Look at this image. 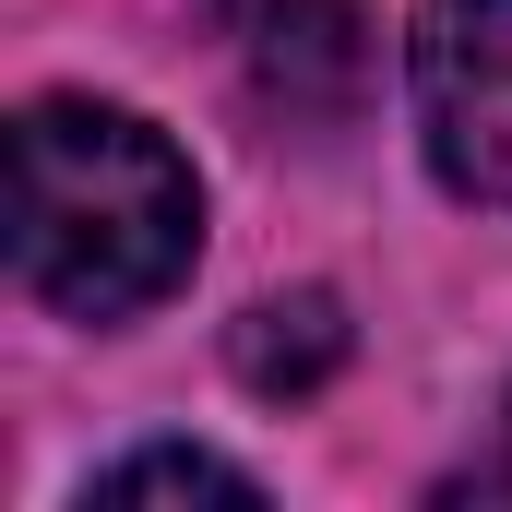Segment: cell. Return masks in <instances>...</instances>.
Listing matches in <instances>:
<instances>
[{"instance_id": "6da1fadb", "label": "cell", "mask_w": 512, "mask_h": 512, "mask_svg": "<svg viewBox=\"0 0 512 512\" xmlns=\"http://www.w3.org/2000/svg\"><path fill=\"white\" fill-rule=\"evenodd\" d=\"M191 251H203V191L155 120L96 96H36L12 120V262L48 310L131 322L191 274Z\"/></svg>"}, {"instance_id": "7a4b0ae2", "label": "cell", "mask_w": 512, "mask_h": 512, "mask_svg": "<svg viewBox=\"0 0 512 512\" xmlns=\"http://www.w3.org/2000/svg\"><path fill=\"white\" fill-rule=\"evenodd\" d=\"M417 131L465 203H512V0L417 12Z\"/></svg>"}, {"instance_id": "3957f363", "label": "cell", "mask_w": 512, "mask_h": 512, "mask_svg": "<svg viewBox=\"0 0 512 512\" xmlns=\"http://www.w3.org/2000/svg\"><path fill=\"white\" fill-rule=\"evenodd\" d=\"M358 72H370L358 0H262L251 12V84L286 108V120H346Z\"/></svg>"}, {"instance_id": "277c9868", "label": "cell", "mask_w": 512, "mask_h": 512, "mask_svg": "<svg viewBox=\"0 0 512 512\" xmlns=\"http://www.w3.org/2000/svg\"><path fill=\"white\" fill-rule=\"evenodd\" d=\"M239 370H251V393H322L346 370V310H334L322 286L262 298L251 322H239Z\"/></svg>"}, {"instance_id": "5b68a950", "label": "cell", "mask_w": 512, "mask_h": 512, "mask_svg": "<svg viewBox=\"0 0 512 512\" xmlns=\"http://www.w3.org/2000/svg\"><path fill=\"white\" fill-rule=\"evenodd\" d=\"M143 501H215V512H251L262 489L239 465H215V453H179V441H155V453H131L108 477H84V512H143Z\"/></svg>"}, {"instance_id": "8992f818", "label": "cell", "mask_w": 512, "mask_h": 512, "mask_svg": "<svg viewBox=\"0 0 512 512\" xmlns=\"http://www.w3.org/2000/svg\"><path fill=\"white\" fill-rule=\"evenodd\" d=\"M501 489H512V417H501Z\"/></svg>"}]
</instances>
